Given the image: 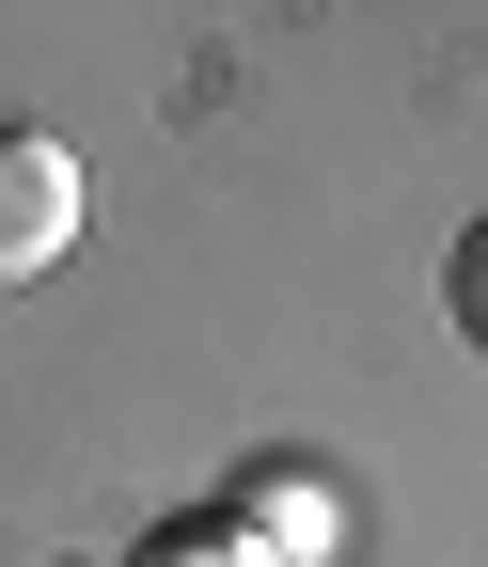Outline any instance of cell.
Returning <instances> with one entry per match:
<instances>
[{"instance_id":"obj_1","label":"cell","mask_w":488,"mask_h":567,"mask_svg":"<svg viewBox=\"0 0 488 567\" xmlns=\"http://www.w3.org/2000/svg\"><path fill=\"white\" fill-rule=\"evenodd\" d=\"M63 237H80V158L48 126H0V284H32Z\"/></svg>"},{"instance_id":"obj_2","label":"cell","mask_w":488,"mask_h":567,"mask_svg":"<svg viewBox=\"0 0 488 567\" xmlns=\"http://www.w3.org/2000/svg\"><path fill=\"white\" fill-rule=\"evenodd\" d=\"M442 316H457V331H473V347H488V221H473V237H457V252H442Z\"/></svg>"}]
</instances>
